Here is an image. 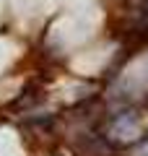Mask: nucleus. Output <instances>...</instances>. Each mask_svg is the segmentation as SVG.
Listing matches in <instances>:
<instances>
[{"label":"nucleus","mask_w":148,"mask_h":156,"mask_svg":"<svg viewBox=\"0 0 148 156\" xmlns=\"http://www.w3.org/2000/svg\"><path fill=\"white\" fill-rule=\"evenodd\" d=\"M104 138L109 146H130L140 138V115L132 107H122V109H109V120H107V133Z\"/></svg>","instance_id":"nucleus-1"},{"label":"nucleus","mask_w":148,"mask_h":156,"mask_svg":"<svg viewBox=\"0 0 148 156\" xmlns=\"http://www.w3.org/2000/svg\"><path fill=\"white\" fill-rule=\"evenodd\" d=\"M42 99V94H39V89L34 83H26V89L21 91V96H18L16 101H13V109H23V107H34L37 101Z\"/></svg>","instance_id":"nucleus-2"}]
</instances>
